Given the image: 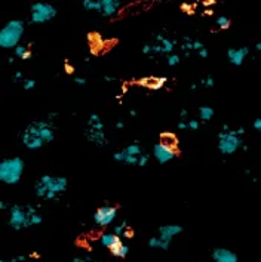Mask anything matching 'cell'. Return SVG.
<instances>
[{
	"mask_svg": "<svg viewBox=\"0 0 261 262\" xmlns=\"http://www.w3.org/2000/svg\"><path fill=\"white\" fill-rule=\"evenodd\" d=\"M54 139H55V124L49 119L31 122L21 134L23 144L31 151L41 150L45 144H49Z\"/></svg>",
	"mask_w": 261,
	"mask_h": 262,
	"instance_id": "obj_1",
	"label": "cell"
},
{
	"mask_svg": "<svg viewBox=\"0 0 261 262\" xmlns=\"http://www.w3.org/2000/svg\"><path fill=\"white\" fill-rule=\"evenodd\" d=\"M69 188V181L64 177L43 175L34 184V194L37 199L54 202L58 200Z\"/></svg>",
	"mask_w": 261,
	"mask_h": 262,
	"instance_id": "obj_2",
	"label": "cell"
},
{
	"mask_svg": "<svg viewBox=\"0 0 261 262\" xmlns=\"http://www.w3.org/2000/svg\"><path fill=\"white\" fill-rule=\"evenodd\" d=\"M43 216L37 212V209L31 205H12L9 206V220L8 224L16 231L27 230L30 227L41 225Z\"/></svg>",
	"mask_w": 261,
	"mask_h": 262,
	"instance_id": "obj_3",
	"label": "cell"
},
{
	"mask_svg": "<svg viewBox=\"0 0 261 262\" xmlns=\"http://www.w3.org/2000/svg\"><path fill=\"white\" fill-rule=\"evenodd\" d=\"M24 169H26L24 160L18 156L3 159L0 162V182L8 185L18 184L23 178Z\"/></svg>",
	"mask_w": 261,
	"mask_h": 262,
	"instance_id": "obj_4",
	"label": "cell"
},
{
	"mask_svg": "<svg viewBox=\"0 0 261 262\" xmlns=\"http://www.w3.org/2000/svg\"><path fill=\"white\" fill-rule=\"evenodd\" d=\"M26 24L21 19H12L6 23V26L0 30V48L2 49H14L19 45L24 36Z\"/></svg>",
	"mask_w": 261,
	"mask_h": 262,
	"instance_id": "obj_5",
	"label": "cell"
},
{
	"mask_svg": "<svg viewBox=\"0 0 261 262\" xmlns=\"http://www.w3.org/2000/svg\"><path fill=\"white\" fill-rule=\"evenodd\" d=\"M157 231H159L157 237H150L149 238V248L168 250L171 248V243H172L174 237L181 234L184 231V228L178 224H166V225H160Z\"/></svg>",
	"mask_w": 261,
	"mask_h": 262,
	"instance_id": "obj_6",
	"label": "cell"
},
{
	"mask_svg": "<svg viewBox=\"0 0 261 262\" xmlns=\"http://www.w3.org/2000/svg\"><path fill=\"white\" fill-rule=\"evenodd\" d=\"M244 145V138L236 134V130L230 126L224 124L218 132V151L223 156H232L242 148Z\"/></svg>",
	"mask_w": 261,
	"mask_h": 262,
	"instance_id": "obj_7",
	"label": "cell"
},
{
	"mask_svg": "<svg viewBox=\"0 0 261 262\" xmlns=\"http://www.w3.org/2000/svg\"><path fill=\"white\" fill-rule=\"evenodd\" d=\"M88 126L85 130V137L86 141L94 144L96 147H106L109 144V139L106 137V130H104V123L101 120V117L92 113L88 119Z\"/></svg>",
	"mask_w": 261,
	"mask_h": 262,
	"instance_id": "obj_8",
	"label": "cell"
},
{
	"mask_svg": "<svg viewBox=\"0 0 261 262\" xmlns=\"http://www.w3.org/2000/svg\"><path fill=\"white\" fill-rule=\"evenodd\" d=\"M56 16L54 5L46 2H36L30 8V23L31 24H46Z\"/></svg>",
	"mask_w": 261,
	"mask_h": 262,
	"instance_id": "obj_9",
	"label": "cell"
},
{
	"mask_svg": "<svg viewBox=\"0 0 261 262\" xmlns=\"http://www.w3.org/2000/svg\"><path fill=\"white\" fill-rule=\"evenodd\" d=\"M146 151L143 148V145L139 142H132L129 145H126L124 150L121 151H116L113 154V159L119 163H125V165L129 166H137L138 159L143 152Z\"/></svg>",
	"mask_w": 261,
	"mask_h": 262,
	"instance_id": "obj_10",
	"label": "cell"
},
{
	"mask_svg": "<svg viewBox=\"0 0 261 262\" xmlns=\"http://www.w3.org/2000/svg\"><path fill=\"white\" fill-rule=\"evenodd\" d=\"M116 218H117V207L111 206V205L99 206L94 212V216H92L95 225L101 227V228H106L111 224H114Z\"/></svg>",
	"mask_w": 261,
	"mask_h": 262,
	"instance_id": "obj_11",
	"label": "cell"
},
{
	"mask_svg": "<svg viewBox=\"0 0 261 262\" xmlns=\"http://www.w3.org/2000/svg\"><path fill=\"white\" fill-rule=\"evenodd\" d=\"M156 43L150 45L151 54H157V55H171L174 54V49L177 46V40H172L169 37H166L164 34H156L154 36Z\"/></svg>",
	"mask_w": 261,
	"mask_h": 262,
	"instance_id": "obj_12",
	"label": "cell"
},
{
	"mask_svg": "<svg viewBox=\"0 0 261 262\" xmlns=\"http://www.w3.org/2000/svg\"><path fill=\"white\" fill-rule=\"evenodd\" d=\"M153 156L156 159V162L159 165H166L169 162H172L177 156H178V150H172V148H168L162 144H154L153 147Z\"/></svg>",
	"mask_w": 261,
	"mask_h": 262,
	"instance_id": "obj_13",
	"label": "cell"
},
{
	"mask_svg": "<svg viewBox=\"0 0 261 262\" xmlns=\"http://www.w3.org/2000/svg\"><path fill=\"white\" fill-rule=\"evenodd\" d=\"M249 55V48L248 46H240V48H230L227 51V59L234 67H240L245 59Z\"/></svg>",
	"mask_w": 261,
	"mask_h": 262,
	"instance_id": "obj_14",
	"label": "cell"
},
{
	"mask_svg": "<svg viewBox=\"0 0 261 262\" xmlns=\"http://www.w3.org/2000/svg\"><path fill=\"white\" fill-rule=\"evenodd\" d=\"M211 258L214 262H239L237 253L226 248H217L212 250Z\"/></svg>",
	"mask_w": 261,
	"mask_h": 262,
	"instance_id": "obj_15",
	"label": "cell"
},
{
	"mask_svg": "<svg viewBox=\"0 0 261 262\" xmlns=\"http://www.w3.org/2000/svg\"><path fill=\"white\" fill-rule=\"evenodd\" d=\"M122 8V2L121 0H101V9L99 14L104 18H111L119 12V9Z\"/></svg>",
	"mask_w": 261,
	"mask_h": 262,
	"instance_id": "obj_16",
	"label": "cell"
},
{
	"mask_svg": "<svg viewBox=\"0 0 261 262\" xmlns=\"http://www.w3.org/2000/svg\"><path fill=\"white\" fill-rule=\"evenodd\" d=\"M168 83L166 77H156V76H149V77H144L141 80H138V84L143 86V88H147L150 91H159L162 89Z\"/></svg>",
	"mask_w": 261,
	"mask_h": 262,
	"instance_id": "obj_17",
	"label": "cell"
},
{
	"mask_svg": "<svg viewBox=\"0 0 261 262\" xmlns=\"http://www.w3.org/2000/svg\"><path fill=\"white\" fill-rule=\"evenodd\" d=\"M124 240L122 238H119L116 234H113V233H103L101 237H99V243H101V246L106 249H114L116 246H119L121 243H122Z\"/></svg>",
	"mask_w": 261,
	"mask_h": 262,
	"instance_id": "obj_18",
	"label": "cell"
},
{
	"mask_svg": "<svg viewBox=\"0 0 261 262\" xmlns=\"http://www.w3.org/2000/svg\"><path fill=\"white\" fill-rule=\"evenodd\" d=\"M113 234H116L119 238H122V240L132 237V228L129 225V222L126 221V220H122L119 224H116L114 228H113Z\"/></svg>",
	"mask_w": 261,
	"mask_h": 262,
	"instance_id": "obj_19",
	"label": "cell"
},
{
	"mask_svg": "<svg viewBox=\"0 0 261 262\" xmlns=\"http://www.w3.org/2000/svg\"><path fill=\"white\" fill-rule=\"evenodd\" d=\"M159 144L165 145L168 148L177 150V147H178V138H177L175 134H172V132H164V134H160V141H159Z\"/></svg>",
	"mask_w": 261,
	"mask_h": 262,
	"instance_id": "obj_20",
	"label": "cell"
},
{
	"mask_svg": "<svg viewBox=\"0 0 261 262\" xmlns=\"http://www.w3.org/2000/svg\"><path fill=\"white\" fill-rule=\"evenodd\" d=\"M199 119L202 120V122H209V120H212L214 119V114H215V111L212 107H209V105H202V107H199Z\"/></svg>",
	"mask_w": 261,
	"mask_h": 262,
	"instance_id": "obj_21",
	"label": "cell"
},
{
	"mask_svg": "<svg viewBox=\"0 0 261 262\" xmlns=\"http://www.w3.org/2000/svg\"><path fill=\"white\" fill-rule=\"evenodd\" d=\"M31 56H33V54L28 51V48L26 45H18L16 48H14V58H19V59L28 61Z\"/></svg>",
	"mask_w": 261,
	"mask_h": 262,
	"instance_id": "obj_22",
	"label": "cell"
},
{
	"mask_svg": "<svg viewBox=\"0 0 261 262\" xmlns=\"http://www.w3.org/2000/svg\"><path fill=\"white\" fill-rule=\"evenodd\" d=\"M110 253L114 256V258H121V259H124V258L128 256V253H129V246L122 242L119 246H116L114 249H111Z\"/></svg>",
	"mask_w": 261,
	"mask_h": 262,
	"instance_id": "obj_23",
	"label": "cell"
},
{
	"mask_svg": "<svg viewBox=\"0 0 261 262\" xmlns=\"http://www.w3.org/2000/svg\"><path fill=\"white\" fill-rule=\"evenodd\" d=\"M82 6L85 11L99 12V9H101V0H83Z\"/></svg>",
	"mask_w": 261,
	"mask_h": 262,
	"instance_id": "obj_24",
	"label": "cell"
},
{
	"mask_svg": "<svg viewBox=\"0 0 261 262\" xmlns=\"http://www.w3.org/2000/svg\"><path fill=\"white\" fill-rule=\"evenodd\" d=\"M215 26L220 30H229L232 26V19L226 15H221L218 18H215Z\"/></svg>",
	"mask_w": 261,
	"mask_h": 262,
	"instance_id": "obj_25",
	"label": "cell"
},
{
	"mask_svg": "<svg viewBox=\"0 0 261 262\" xmlns=\"http://www.w3.org/2000/svg\"><path fill=\"white\" fill-rule=\"evenodd\" d=\"M193 40L190 37H184V41L181 43V49H183V52H184V55L189 56L190 55V52H193V46H192Z\"/></svg>",
	"mask_w": 261,
	"mask_h": 262,
	"instance_id": "obj_26",
	"label": "cell"
},
{
	"mask_svg": "<svg viewBox=\"0 0 261 262\" xmlns=\"http://www.w3.org/2000/svg\"><path fill=\"white\" fill-rule=\"evenodd\" d=\"M179 61H181V56L178 54H171V55L166 56V62H168V66L169 67H175V66H178Z\"/></svg>",
	"mask_w": 261,
	"mask_h": 262,
	"instance_id": "obj_27",
	"label": "cell"
},
{
	"mask_svg": "<svg viewBox=\"0 0 261 262\" xmlns=\"http://www.w3.org/2000/svg\"><path fill=\"white\" fill-rule=\"evenodd\" d=\"M149 163H150V154H149L147 151H144L141 156H139L137 166H139V167H146Z\"/></svg>",
	"mask_w": 261,
	"mask_h": 262,
	"instance_id": "obj_28",
	"label": "cell"
},
{
	"mask_svg": "<svg viewBox=\"0 0 261 262\" xmlns=\"http://www.w3.org/2000/svg\"><path fill=\"white\" fill-rule=\"evenodd\" d=\"M214 83L215 82H214V77H212V76H206V77L199 80L197 86H202V88H212Z\"/></svg>",
	"mask_w": 261,
	"mask_h": 262,
	"instance_id": "obj_29",
	"label": "cell"
},
{
	"mask_svg": "<svg viewBox=\"0 0 261 262\" xmlns=\"http://www.w3.org/2000/svg\"><path fill=\"white\" fill-rule=\"evenodd\" d=\"M34 86H36V80H33V79H24V82H23L24 91H31V89H34Z\"/></svg>",
	"mask_w": 261,
	"mask_h": 262,
	"instance_id": "obj_30",
	"label": "cell"
},
{
	"mask_svg": "<svg viewBox=\"0 0 261 262\" xmlns=\"http://www.w3.org/2000/svg\"><path fill=\"white\" fill-rule=\"evenodd\" d=\"M199 126H200V122H199L197 119H190V120L187 122V129H189V130H197Z\"/></svg>",
	"mask_w": 261,
	"mask_h": 262,
	"instance_id": "obj_31",
	"label": "cell"
},
{
	"mask_svg": "<svg viewBox=\"0 0 261 262\" xmlns=\"http://www.w3.org/2000/svg\"><path fill=\"white\" fill-rule=\"evenodd\" d=\"M24 79H26L24 74H23L21 71H16L14 74V79H12V80H14V83H23L24 82Z\"/></svg>",
	"mask_w": 261,
	"mask_h": 262,
	"instance_id": "obj_32",
	"label": "cell"
},
{
	"mask_svg": "<svg viewBox=\"0 0 261 262\" xmlns=\"http://www.w3.org/2000/svg\"><path fill=\"white\" fill-rule=\"evenodd\" d=\"M192 46H193V51H196V52H199V51H200L202 48H205V45H204L202 41H199V40H193Z\"/></svg>",
	"mask_w": 261,
	"mask_h": 262,
	"instance_id": "obj_33",
	"label": "cell"
},
{
	"mask_svg": "<svg viewBox=\"0 0 261 262\" xmlns=\"http://www.w3.org/2000/svg\"><path fill=\"white\" fill-rule=\"evenodd\" d=\"M252 127H254V130L260 132V130H261V119H260V117L254 119V122H252Z\"/></svg>",
	"mask_w": 261,
	"mask_h": 262,
	"instance_id": "obj_34",
	"label": "cell"
},
{
	"mask_svg": "<svg viewBox=\"0 0 261 262\" xmlns=\"http://www.w3.org/2000/svg\"><path fill=\"white\" fill-rule=\"evenodd\" d=\"M89 261H92L89 256H74L71 262H89Z\"/></svg>",
	"mask_w": 261,
	"mask_h": 262,
	"instance_id": "obj_35",
	"label": "cell"
},
{
	"mask_svg": "<svg viewBox=\"0 0 261 262\" xmlns=\"http://www.w3.org/2000/svg\"><path fill=\"white\" fill-rule=\"evenodd\" d=\"M73 82L76 83V84H79V86H85L86 84V79H83V77H74Z\"/></svg>",
	"mask_w": 261,
	"mask_h": 262,
	"instance_id": "obj_36",
	"label": "cell"
},
{
	"mask_svg": "<svg viewBox=\"0 0 261 262\" xmlns=\"http://www.w3.org/2000/svg\"><path fill=\"white\" fill-rule=\"evenodd\" d=\"M143 54H144V55H150L151 54L150 43H147V45H144V46H143Z\"/></svg>",
	"mask_w": 261,
	"mask_h": 262,
	"instance_id": "obj_37",
	"label": "cell"
},
{
	"mask_svg": "<svg viewBox=\"0 0 261 262\" xmlns=\"http://www.w3.org/2000/svg\"><path fill=\"white\" fill-rule=\"evenodd\" d=\"M197 55L205 59V58H208V55H209V52H208V49H206V48H202V49H200V51L197 52Z\"/></svg>",
	"mask_w": 261,
	"mask_h": 262,
	"instance_id": "obj_38",
	"label": "cell"
},
{
	"mask_svg": "<svg viewBox=\"0 0 261 262\" xmlns=\"http://www.w3.org/2000/svg\"><path fill=\"white\" fill-rule=\"evenodd\" d=\"M26 259H27V258H26L24 255H19V256H15L14 259H12V261H9V262H24Z\"/></svg>",
	"mask_w": 261,
	"mask_h": 262,
	"instance_id": "obj_39",
	"label": "cell"
},
{
	"mask_svg": "<svg viewBox=\"0 0 261 262\" xmlns=\"http://www.w3.org/2000/svg\"><path fill=\"white\" fill-rule=\"evenodd\" d=\"M178 129L179 130H184V129H187V122L181 120V122L178 123Z\"/></svg>",
	"mask_w": 261,
	"mask_h": 262,
	"instance_id": "obj_40",
	"label": "cell"
},
{
	"mask_svg": "<svg viewBox=\"0 0 261 262\" xmlns=\"http://www.w3.org/2000/svg\"><path fill=\"white\" fill-rule=\"evenodd\" d=\"M181 9H183V11H192V5L183 3V5H181Z\"/></svg>",
	"mask_w": 261,
	"mask_h": 262,
	"instance_id": "obj_41",
	"label": "cell"
},
{
	"mask_svg": "<svg viewBox=\"0 0 261 262\" xmlns=\"http://www.w3.org/2000/svg\"><path fill=\"white\" fill-rule=\"evenodd\" d=\"M187 113H189V111L186 110V108H183V110L179 111V117H181V119H186V117H187Z\"/></svg>",
	"mask_w": 261,
	"mask_h": 262,
	"instance_id": "obj_42",
	"label": "cell"
},
{
	"mask_svg": "<svg viewBox=\"0 0 261 262\" xmlns=\"http://www.w3.org/2000/svg\"><path fill=\"white\" fill-rule=\"evenodd\" d=\"M116 129H119V130H122V129H125V123H124V122H117V123H116Z\"/></svg>",
	"mask_w": 261,
	"mask_h": 262,
	"instance_id": "obj_43",
	"label": "cell"
},
{
	"mask_svg": "<svg viewBox=\"0 0 261 262\" xmlns=\"http://www.w3.org/2000/svg\"><path fill=\"white\" fill-rule=\"evenodd\" d=\"M202 5H205V6H208V5H215V2H214V0H206Z\"/></svg>",
	"mask_w": 261,
	"mask_h": 262,
	"instance_id": "obj_44",
	"label": "cell"
},
{
	"mask_svg": "<svg viewBox=\"0 0 261 262\" xmlns=\"http://www.w3.org/2000/svg\"><path fill=\"white\" fill-rule=\"evenodd\" d=\"M197 88H199V86H197V83H193L192 86H190V91L194 92V91H197Z\"/></svg>",
	"mask_w": 261,
	"mask_h": 262,
	"instance_id": "obj_45",
	"label": "cell"
},
{
	"mask_svg": "<svg viewBox=\"0 0 261 262\" xmlns=\"http://www.w3.org/2000/svg\"><path fill=\"white\" fill-rule=\"evenodd\" d=\"M255 49H257L258 52H260V51H261V43H260V41H258V43L255 45Z\"/></svg>",
	"mask_w": 261,
	"mask_h": 262,
	"instance_id": "obj_46",
	"label": "cell"
},
{
	"mask_svg": "<svg viewBox=\"0 0 261 262\" xmlns=\"http://www.w3.org/2000/svg\"><path fill=\"white\" fill-rule=\"evenodd\" d=\"M131 116H132V117H135V116H137V111L131 110Z\"/></svg>",
	"mask_w": 261,
	"mask_h": 262,
	"instance_id": "obj_47",
	"label": "cell"
},
{
	"mask_svg": "<svg viewBox=\"0 0 261 262\" xmlns=\"http://www.w3.org/2000/svg\"><path fill=\"white\" fill-rule=\"evenodd\" d=\"M205 15H212V11H205Z\"/></svg>",
	"mask_w": 261,
	"mask_h": 262,
	"instance_id": "obj_48",
	"label": "cell"
},
{
	"mask_svg": "<svg viewBox=\"0 0 261 262\" xmlns=\"http://www.w3.org/2000/svg\"><path fill=\"white\" fill-rule=\"evenodd\" d=\"M0 262H9V261H5V259H0Z\"/></svg>",
	"mask_w": 261,
	"mask_h": 262,
	"instance_id": "obj_49",
	"label": "cell"
},
{
	"mask_svg": "<svg viewBox=\"0 0 261 262\" xmlns=\"http://www.w3.org/2000/svg\"><path fill=\"white\" fill-rule=\"evenodd\" d=\"M89 262H99V261H89Z\"/></svg>",
	"mask_w": 261,
	"mask_h": 262,
	"instance_id": "obj_50",
	"label": "cell"
}]
</instances>
